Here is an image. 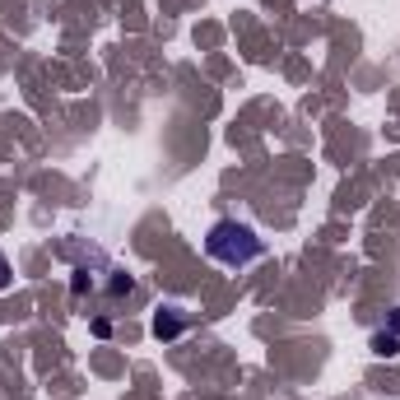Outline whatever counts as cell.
<instances>
[{"label": "cell", "mask_w": 400, "mask_h": 400, "mask_svg": "<svg viewBox=\"0 0 400 400\" xmlns=\"http://www.w3.org/2000/svg\"><path fill=\"white\" fill-rule=\"evenodd\" d=\"M372 349L382 354V358H391V354H400V340H396V335H377V340H372Z\"/></svg>", "instance_id": "2"}, {"label": "cell", "mask_w": 400, "mask_h": 400, "mask_svg": "<svg viewBox=\"0 0 400 400\" xmlns=\"http://www.w3.org/2000/svg\"><path fill=\"white\" fill-rule=\"evenodd\" d=\"M205 251L224 266H247V261L261 256V237L251 233L247 224H215L210 237H205Z\"/></svg>", "instance_id": "1"}]
</instances>
